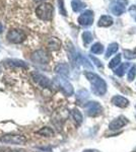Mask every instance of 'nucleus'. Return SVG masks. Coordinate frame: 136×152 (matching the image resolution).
Here are the masks:
<instances>
[{
  "mask_svg": "<svg viewBox=\"0 0 136 152\" xmlns=\"http://www.w3.org/2000/svg\"><path fill=\"white\" fill-rule=\"evenodd\" d=\"M85 75L86 79L90 82L91 89H93V92L96 95L102 96L107 92V83L102 77H100L98 74L93 72H90V71L85 72Z\"/></svg>",
  "mask_w": 136,
  "mask_h": 152,
  "instance_id": "nucleus-1",
  "label": "nucleus"
},
{
  "mask_svg": "<svg viewBox=\"0 0 136 152\" xmlns=\"http://www.w3.org/2000/svg\"><path fill=\"white\" fill-rule=\"evenodd\" d=\"M54 7L50 3H42L36 8V15L41 20L49 21L53 18Z\"/></svg>",
  "mask_w": 136,
  "mask_h": 152,
  "instance_id": "nucleus-2",
  "label": "nucleus"
},
{
  "mask_svg": "<svg viewBox=\"0 0 136 152\" xmlns=\"http://www.w3.org/2000/svg\"><path fill=\"white\" fill-rule=\"evenodd\" d=\"M0 142L11 145H24L26 142V137L19 134H6L0 138Z\"/></svg>",
  "mask_w": 136,
  "mask_h": 152,
  "instance_id": "nucleus-3",
  "label": "nucleus"
},
{
  "mask_svg": "<svg viewBox=\"0 0 136 152\" xmlns=\"http://www.w3.org/2000/svg\"><path fill=\"white\" fill-rule=\"evenodd\" d=\"M54 82H55V84L60 88V89L62 90L66 95H68L69 96V95L73 94L74 89H73L72 84H71V83L69 82L65 77L60 76V75L56 76V77L54 78Z\"/></svg>",
  "mask_w": 136,
  "mask_h": 152,
  "instance_id": "nucleus-4",
  "label": "nucleus"
},
{
  "mask_svg": "<svg viewBox=\"0 0 136 152\" xmlns=\"http://www.w3.org/2000/svg\"><path fill=\"white\" fill-rule=\"evenodd\" d=\"M86 114L90 117H98L103 113V107L98 102H88L85 104Z\"/></svg>",
  "mask_w": 136,
  "mask_h": 152,
  "instance_id": "nucleus-5",
  "label": "nucleus"
},
{
  "mask_svg": "<svg viewBox=\"0 0 136 152\" xmlns=\"http://www.w3.org/2000/svg\"><path fill=\"white\" fill-rule=\"evenodd\" d=\"M6 37H7V40L10 42V43L19 44V43H23L26 40V36L24 31H21V29H11V31H8Z\"/></svg>",
  "mask_w": 136,
  "mask_h": 152,
  "instance_id": "nucleus-6",
  "label": "nucleus"
},
{
  "mask_svg": "<svg viewBox=\"0 0 136 152\" xmlns=\"http://www.w3.org/2000/svg\"><path fill=\"white\" fill-rule=\"evenodd\" d=\"M32 61L37 64H48L50 61L49 54L45 50H37L31 56Z\"/></svg>",
  "mask_w": 136,
  "mask_h": 152,
  "instance_id": "nucleus-7",
  "label": "nucleus"
},
{
  "mask_svg": "<svg viewBox=\"0 0 136 152\" xmlns=\"http://www.w3.org/2000/svg\"><path fill=\"white\" fill-rule=\"evenodd\" d=\"M78 23L82 26H90L93 23V12L91 10L83 11L82 13L78 16L77 19Z\"/></svg>",
  "mask_w": 136,
  "mask_h": 152,
  "instance_id": "nucleus-8",
  "label": "nucleus"
},
{
  "mask_svg": "<svg viewBox=\"0 0 136 152\" xmlns=\"http://www.w3.org/2000/svg\"><path fill=\"white\" fill-rule=\"evenodd\" d=\"M32 76H33L34 81L38 83V84L40 85V86L51 88L52 82H51V80L49 79L48 77H47V76L43 75V74H40V73H33V74H32Z\"/></svg>",
  "mask_w": 136,
  "mask_h": 152,
  "instance_id": "nucleus-9",
  "label": "nucleus"
},
{
  "mask_svg": "<svg viewBox=\"0 0 136 152\" xmlns=\"http://www.w3.org/2000/svg\"><path fill=\"white\" fill-rule=\"evenodd\" d=\"M127 123H128V120L125 117L121 116L119 118H117V119L113 120L110 123V125H109V128H110V130H119L121 128H123L125 125H127Z\"/></svg>",
  "mask_w": 136,
  "mask_h": 152,
  "instance_id": "nucleus-10",
  "label": "nucleus"
},
{
  "mask_svg": "<svg viewBox=\"0 0 136 152\" xmlns=\"http://www.w3.org/2000/svg\"><path fill=\"white\" fill-rule=\"evenodd\" d=\"M111 102H112V104L114 105H116L118 107H122V109L127 107L129 105V100L124 96H121V95H115V96H113Z\"/></svg>",
  "mask_w": 136,
  "mask_h": 152,
  "instance_id": "nucleus-11",
  "label": "nucleus"
},
{
  "mask_svg": "<svg viewBox=\"0 0 136 152\" xmlns=\"http://www.w3.org/2000/svg\"><path fill=\"white\" fill-rule=\"evenodd\" d=\"M55 72L58 75L63 76V77H66V76L69 75V66L66 63H60L55 67Z\"/></svg>",
  "mask_w": 136,
  "mask_h": 152,
  "instance_id": "nucleus-12",
  "label": "nucleus"
},
{
  "mask_svg": "<svg viewBox=\"0 0 136 152\" xmlns=\"http://www.w3.org/2000/svg\"><path fill=\"white\" fill-rule=\"evenodd\" d=\"M47 47L52 51H57L61 47V41L57 38H50L47 42Z\"/></svg>",
  "mask_w": 136,
  "mask_h": 152,
  "instance_id": "nucleus-13",
  "label": "nucleus"
},
{
  "mask_svg": "<svg viewBox=\"0 0 136 152\" xmlns=\"http://www.w3.org/2000/svg\"><path fill=\"white\" fill-rule=\"evenodd\" d=\"M129 67H130V63H122L121 65H119V67L117 68V69H115V74L117 76H119V77H122L123 75L125 74L127 71H129Z\"/></svg>",
  "mask_w": 136,
  "mask_h": 152,
  "instance_id": "nucleus-14",
  "label": "nucleus"
},
{
  "mask_svg": "<svg viewBox=\"0 0 136 152\" xmlns=\"http://www.w3.org/2000/svg\"><path fill=\"white\" fill-rule=\"evenodd\" d=\"M99 26H103V28H108V26L113 24V18L110 15H103L99 19Z\"/></svg>",
  "mask_w": 136,
  "mask_h": 152,
  "instance_id": "nucleus-15",
  "label": "nucleus"
},
{
  "mask_svg": "<svg viewBox=\"0 0 136 152\" xmlns=\"http://www.w3.org/2000/svg\"><path fill=\"white\" fill-rule=\"evenodd\" d=\"M76 65H82L85 68H87V69H93V65L90 64V62L87 60L85 57L81 56L80 54H78L77 59H76Z\"/></svg>",
  "mask_w": 136,
  "mask_h": 152,
  "instance_id": "nucleus-16",
  "label": "nucleus"
},
{
  "mask_svg": "<svg viewBox=\"0 0 136 152\" xmlns=\"http://www.w3.org/2000/svg\"><path fill=\"white\" fill-rule=\"evenodd\" d=\"M111 11H112L113 14H115V15H121V14H123L125 12V6L121 5L120 3H118V2H116V3H114L111 5Z\"/></svg>",
  "mask_w": 136,
  "mask_h": 152,
  "instance_id": "nucleus-17",
  "label": "nucleus"
},
{
  "mask_svg": "<svg viewBox=\"0 0 136 152\" xmlns=\"http://www.w3.org/2000/svg\"><path fill=\"white\" fill-rule=\"evenodd\" d=\"M71 6H72V9L74 12H79L82 9L85 8V4L83 2L79 1V0H73L71 2Z\"/></svg>",
  "mask_w": 136,
  "mask_h": 152,
  "instance_id": "nucleus-18",
  "label": "nucleus"
},
{
  "mask_svg": "<svg viewBox=\"0 0 136 152\" xmlns=\"http://www.w3.org/2000/svg\"><path fill=\"white\" fill-rule=\"evenodd\" d=\"M37 134L45 137H52L54 136V131L50 127H44V128H41L39 131H37Z\"/></svg>",
  "mask_w": 136,
  "mask_h": 152,
  "instance_id": "nucleus-19",
  "label": "nucleus"
},
{
  "mask_svg": "<svg viewBox=\"0 0 136 152\" xmlns=\"http://www.w3.org/2000/svg\"><path fill=\"white\" fill-rule=\"evenodd\" d=\"M118 49H119V45H118L117 43H113V44H111V45L108 47L107 52H106V58H109V57H110V56H112L113 54L117 53Z\"/></svg>",
  "mask_w": 136,
  "mask_h": 152,
  "instance_id": "nucleus-20",
  "label": "nucleus"
},
{
  "mask_svg": "<svg viewBox=\"0 0 136 152\" xmlns=\"http://www.w3.org/2000/svg\"><path fill=\"white\" fill-rule=\"evenodd\" d=\"M71 115H72V118H73L74 121L76 122V124L80 125L81 123H82V120H83L82 114H81L77 109H74L72 111V113H71Z\"/></svg>",
  "mask_w": 136,
  "mask_h": 152,
  "instance_id": "nucleus-21",
  "label": "nucleus"
},
{
  "mask_svg": "<svg viewBox=\"0 0 136 152\" xmlns=\"http://www.w3.org/2000/svg\"><path fill=\"white\" fill-rule=\"evenodd\" d=\"M90 52L93 54H102L104 52V46L101 43H96L91 46Z\"/></svg>",
  "mask_w": 136,
  "mask_h": 152,
  "instance_id": "nucleus-22",
  "label": "nucleus"
},
{
  "mask_svg": "<svg viewBox=\"0 0 136 152\" xmlns=\"http://www.w3.org/2000/svg\"><path fill=\"white\" fill-rule=\"evenodd\" d=\"M87 97H88V92H87V90H85V89L79 90V91L77 92V95H76V99L80 102H83Z\"/></svg>",
  "mask_w": 136,
  "mask_h": 152,
  "instance_id": "nucleus-23",
  "label": "nucleus"
},
{
  "mask_svg": "<svg viewBox=\"0 0 136 152\" xmlns=\"http://www.w3.org/2000/svg\"><path fill=\"white\" fill-rule=\"evenodd\" d=\"M93 35H91L90 31H85V33L82 34V40H83V43H85V45H88V44H90L91 42H93Z\"/></svg>",
  "mask_w": 136,
  "mask_h": 152,
  "instance_id": "nucleus-24",
  "label": "nucleus"
},
{
  "mask_svg": "<svg viewBox=\"0 0 136 152\" xmlns=\"http://www.w3.org/2000/svg\"><path fill=\"white\" fill-rule=\"evenodd\" d=\"M120 62H121V55L119 54V55H117L115 58H113L112 60L110 61V63H109V67L113 69V68L117 67V66L119 65Z\"/></svg>",
  "mask_w": 136,
  "mask_h": 152,
  "instance_id": "nucleus-25",
  "label": "nucleus"
},
{
  "mask_svg": "<svg viewBox=\"0 0 136 152\" xmlns=\"http://www.w3.org/2000/svg\"><path fill=\"white\" fill-rule=\"evenodd\" d=\"M135 76H136V67L133 65V66H131L129 71H128V75H127L128 80H129V81H133V80L135 79Z\"/></svg>",
  "mask_w": 136,
  "mask_h": 152,
  "instance_id": "nucleus-26",
  "label": "nucleus"
},
{
  "mask_svg": "<svg viewBox=\"0 0 136 152\" xmlns=\"http://www.w3.org/2000/svg\"><path fill=\"white\" fill-rule=\"evenodd\" d=\"M124 56L126 59H135L136 58V49L130 51V50H124Z\"/></svg>",
  "mask_w": 136,
  "mask_h": 152,
  "instance_id": "nucleus-27",
  "label": "nucleus"
},
{
  "mask_svg": "<svg viewBox=\"0 0 136 152\" xmlns=\"http://www.w3.org/2000/svg\"><path fill=\"white\" fill-rule=\"evenodd\" d=\"M10 62L9 64L12 65V66H17V67H24V68H28V65L24 62V61H21V60H10L8 61Z\"/></svg>",
  "mask_w": 136,
  "mask_h": 152,
  "instance_id": "nucleus-28",
  "label": "nucleus"
},
{
  "mask_svg": "<svg viewBox=\"0 0 136 152\" xmlns=\"http://www.w3.org/2000/svg\"><path fill=\"white\" fill-rule=\"evenodd\" d=\"M58 4H59V10H60V13L62 15H67L66 14V10H65V7H64V2L63 0H58Z\"/></svg>",
  "mask_w": 136,
  "mask_h": 152,
  "instance_id": "nucleus-29",
  "label": "nucleus"
},
{
  "mask_svg": "<svg viewBox=\"0 0 136 152\" xmlns=\"http://www.w3.org/2000/svg\"><path fill=\"white\" fill-rule=\"evenodd\" d=\"M128 12L132 16V18L136 21V5H131L129 7V9H128Z\"/></svg>",
  "mask_w": 136,
  "mask_h": 152,
  "instance_id": "nucleus-30",
  "label": "nucleus"
},
{
  "mask_svg": "<svg viewBox=\"0 0 136 152\" xmlns=\"http://www.w3.org/2000/svg\"><path fill=\"white\" fill-rule=\"evenodd\" d=\"M90 59L93 61V62H95V64L98 66L99 68H103V65H102V63H101L100 60H98V59L95 58V57H93V56H90Z\"/></svg>",
  "mask_w": 136,
  "mask_h": 152,
  "instance_id": "nucleus-31",
  "label": "nucleus"
},
{
  "mask_svg": "<svg viewBox=\"0 0 136 152\" xmlns=\"http://www.w3.org/2000/svg\"><path fill=\"white\" fill-rule=\"evenodd\" d=\"M117 2H118V3H120L121 5H123V6H126L128 4L127 0H117Z\"/></svg>",
  "mask_w": 136,
  "mask_h": 152,
  "instance_id": "nucleus-32",
  "label": "nucleus"
},
{
  "mask_svg": "<svg viewBox=\"0 0 136 152\" xmlns=\"http://www.w3.org/2000/svg\"><path fill=\"white\" fill-rule=\"evenodd\" d=\"M83 152H101V151L96 150V149H86V150H85Z\"/></svg>",
  "mask_w": 136,
  "mask_h": 152,
  "instance_id": "nucleus-33",
  "label": "nucleus"
},
{
  "mask_svg": "<svg viewBox=\"0 0 136 152\" xmlns=\"http://www.w3.org/2000/svg\"><path fill=\"white\" fill-rule=\"evenodd\" d=\"M2 31H3V26H2V24L0 23V34L2 33Z\"/></svg>",
  "mask_w": 136,
  "mask_h": 152,
  "instance_id": "nucleus-34",
  "label": "nucleus"
},
{
  "mask_svg": "<svg viewBox=\"0 0 136 152\" xmlns=\"http://www.w3.org/2000/svg\"><path fill=\"white\" fill-rule=\"evenodd\" d=\"M35 1H44V0H35Z\"/></svg>",
  "mask_w": 136,
  "mask_h": 152,
  "instance_id": "nucleus-35",
  "label": "nucleus"
},
{
  "mask_svg": "<svg viewBox=\"0 0 136 152\" xmlns=\"http://www.w3.org/2000/svg\"><path fill=\"white\" fill-rule=\"evenodd\" d=\"M135 109H136V105H135Z\"/></svg>",
  "mask_w": 136,
  "mask_h": 152,
  "instance_id": "nucleus-36",
  "label": "nucleus"
}]
</instances>
